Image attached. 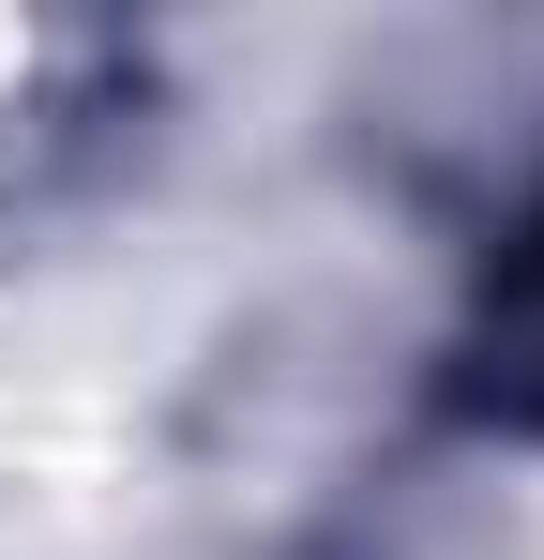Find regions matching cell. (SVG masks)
I'll return each mask as SVG.
<instances>
[{"mask_svg": "<svg viewBox=\"0 0 544 560\" xmlns=\"http://www.w3.org/2000/svg\"><path fill=\"white\" fill-rule=\"evenodd\" d=\"M453 409H469V424H499V440H544V212L499 243V273H484V303H469Z\"/></svg>", "mask_w": 544, "mask_h": 560, "instance_id": "1", "label": "cell"}]
</instances>
